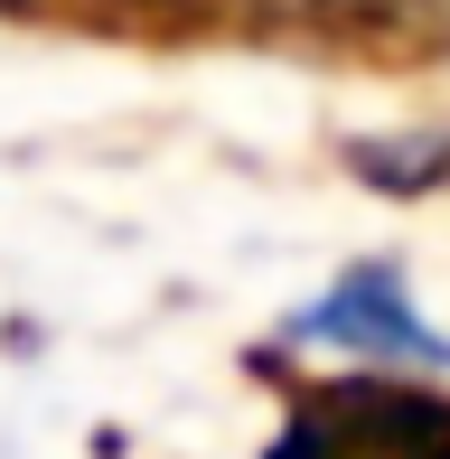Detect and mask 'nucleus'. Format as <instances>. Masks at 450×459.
Returning a JSON list of instances; mask_svg holds the SVG:
<instances>
[{
    "label": "nucleus",
    "instance_id": "obj_1",
    "mask_svg": "<svg viewBox=\"0 0 450 459\" xmlns=\"http://www.w3.org/2000/svg\"><path fill=\"white\" fill-rule=\"evenodd\" d=\"M263 459H450V394L403 375H329L291 403Z\"/></svg>",
    "mask_w": 450,
    "mask_h": 459
},
{
    "label": "nucleus",
    "instance_id": "obj_2",
    "mask_svg": "<svg viewBox=\"0 0 450 459\" xmlns=\"http://www.w3.org/2000/svg\"><path fill=\"white\" fill-rule=\"evenodd\" d=\"M291 347H357V357H385V366H413V375H441L450 366V338L413 309L394 263H357L281 328Z\"/></svg>",
    "mask_w": 450,
    "mask_h": 459
},
{
    "label": "nucleus",
    "instance_id": "obj_3",
    "mask_svg": "<svg viewBox=\"0 0 450 459\" xmlns=\"http://www.w3.org/2000/svg\"><path fill=\"white\" fill-rule=\"evenodd\" d=\"M357 178H376V187H394V197H413V187L450 178V132H441V141H366V151H357Z\"/></svg>",
    "mask_w": 450,
    "mask_h": 459
},
{
    "label": "nucleus",
    "instance_id": "obj_4",
    "mask_svg": "<svg viewBox=\"0 0 450 459\" xmlns=\"http://www.w3.org/2000/svg\"><path fill=\"white\" fill-rule=\"evenodd\" d=\"M338 19H366V29H403V38H450V0H329Z\"/></svg>",
    "mask_w": 450,
    "mask_h": 459
}]
</instances>
